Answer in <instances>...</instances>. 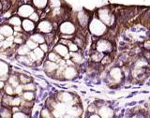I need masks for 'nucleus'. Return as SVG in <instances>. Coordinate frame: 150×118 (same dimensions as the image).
<instances>
[{
	"mask_svg": "<svg viewBox=\"0 0 150 118\" xmlns=\"http://www.w3.org/2000/svg\"><path fill=\"white\" fill-rule=\"evenodd\" d=\"M98 19L106 25H112L115 23V17L114 13L108 7L100 8L98 9Z\"/></svg>",
	"mask_w": 150,
	"mask_h": 118,
	"instance_id": "f257e3e1",
	"label": "nucleus"
},
{
	"mask_svg": "<svg viewBox=\"0 0 150 118\" xmlns=\"http://www.w3.org/2000/svg\"><path fill=\"white\" fill-rule=\"evenodd\" d=\"M89 30L92 33L93 35L95 36H101L106 32L107 29V25H104L100 19L97 17H93L91 18L90 22H89Z\"/></svg>",
	"mask_w": 150,
	"mask_h": 118,
	"instance_id": "f03ea898",
	"label": "nucleus"
},
{
	"mask_svg": "<svg viewBox=\"0 0 150 118\" xmlns=\"http://www.w3.org/2000/svg\"><path fill=\"white\" fill-rule=\"evenodd\" d=\"M35 11V8L30 4H23L22 6L18 8L17 11V15L20 16L21 18L26 19L29 18L30 15Z\"/></svg>",
	"mask_w": 150,
	"mask_h": 118,
	"instance_id": "7ed1b4c3",
	"label": "nucleus"
},
{
	"mask_svg": "<svg viewBox=\"0 0 150 118\" xmlns=\"http://www.w3.org/2000/svg\"><path fill=\"white\" fill-rule=\"evenodd\" d=\"M59 31L63 35H73L76 31V26L72 22L65 21L59 25Z\"/></svg>",
	"mask_w": 150,
	"mask_h": 118,
	"instance_id": "20e7f679",
	"label": "nucleus"
},
{
	"mask_svg": "<svg viewBox=\"0 0 150 118\" xmlns=\"http://www.w3.org/2000/svg\"><path fill=\"white\" fill-rule=\"evenodd\" d=\"M37 29L41 34H48V33H51L54 29L53 23H51L49 20H41L38 23Z\"/></svg>",
	"mask_w": 150,
	"mask_h": 118,
	"instance_id": "39448f33",
	"label": "nucleus"
},
{
	"mask_svg": "<svg viewBox=\"0 0 150 118\" xmlns=\"http://www.w3.org/2000/svg\"><path fill=\"white\" fill-rule=\"evenodd\" d=\"M76 19L80 25L82 27H86L89 25V22L91 20V15H89L88 12L86 11H81L77 12Z\"/></svg>",
	"mask_w": 150,
	"mask_h": 118,
	"instance_id": "423d86ee",
	"label": "nucleus"
},
{
	"mask_svg": "<svg viewBox=\"0 0 150 118\" xmlns=\"http://www.w3.org/2000/svg\"><path fill=\"white\" fill-rule=\"evenodd\" d=\"M44 55H45V53L40 48V47H37L36 49L31 51L30 53L28 54V56H29V58L33 61V62L40 61L41 59L44 58Z\"/></svg>",
	"mask_w": 150,
	"mask_h": 118,
	"instance_id": "0eeeda50",
	"label": "nucleus"
},
{
	"mask_svg": "<svg viewBox=\"0 0 150 118\" xmlns=\"http://www.w3.org/2000/svg\"><path fill=\"white\" fill-rule=\"evenodd\" d=\"M22 28L23 30L26 33H31L33 31H35L36 29V23L35 22L31 21L29 18L23 19L22 22Z\"/></svg>",
	"mask_w": 150,
	"mask_h": 118,
	"instance_id": "6e6552de",
	"label": "nucleus"
},
{
	"mask_svg": "<svg viewBox=\"0 0 150 118\" xmlns=\"http://www.w3.org/2000/svg\"><path fill=\"white\" fill-rule=\"evenodd\" d=\"M112 50V45L108 40H100L97 43V51L100 53H106Z\"/></svg>",
	"mask_w": 150,
	"mask_h": 118,
	"instance_id": "1a4fd4ad",
	"label": "nucleus"
},
{
	"mask_svg": "<svg viewBox=\"0 0 150 118\" xmlns=\"http://www.w3.org/2000/svg\"><path fill=\"white\" fill-rule=\"evenodd\" d=\"M54 52H55V53L57 54L58 55H60L61 57H66V58L69 57V48L66 45H64V44L59 43L56 46H54Z\"/></svg>",
	"mask_w": 150,
	"mask_h": 118,
	"instance_id": "9d476101",
	"label": "nucleus"
},
{
	"mask_svg": "<svg viewBox=\"0 0 150 118\" xmlns=\"http://www.w3.org/2000/svg\"><path fill=\"white\" fill-rule=\"evenodd\" d=\"M13 27L9 25H3L0 26V34H2L5 37H9L13 34Z\"/></svg>",
	"mask_w": 150,
	"mask_h": 118,
	"instance_id": "9b49d317",
	"label": "nucleus"
},
{
	"mask_svg": "<svg viewBox=\"0 0 150 118\" xmlns=\"http://www.w3.org/2000/svg\"><path fill=\"white\" fill-rule=\"evenodd\" d=\"M77 74V71L76 69H75L73 67H68L64 69L63 71V77L65 79H68V80H70V79H73L75 76H76Z\"/></svg>",
	"mask_w": 150,
	"mask_h": 118,
	"instance_id": "f8f14e48",
	"label": "nucleus"
},
{
	"mask_svg": "<svg viewBox=\"0 0 150 118\" xmlns=\"http://www.w3.org/2000/svg\"><path fill=\"white\" fill-rule=\"evenodd\" d=\"M44 69L47 73H52L58 69V65H57V63H54V62H52V61L47 60L44 63Z\"/></svg>",
	"mask_w": 150,
	"mask_h": 118,
	"instance_id": "ddd939ff",
	"label": "nucleus"
},
{
	"mask_svg": "<svg viewBox=\"0 0 150 118\" xmlns=\"http://www.w3.org/2000/svg\"><path fill=\"white\" fill-rule=\"evenodd\" d=\"M32 6L37 9H44L48 7L49 0H31Z\"/></svg>",
	"mask_w": 150,
	"mask_h": 118,
	"instance_id": "4468645a",
	"label": "nucleus"
},
{
	"mask_svg": "<svg viewBox=\"0 0 150 118\" xmlns=\"http://www.w3.org/2000/svg\"><path fill=\"white\" fill-rule=\"evenodd\" d=\"M110 76L115 80V82H119L122 78V71L119 68H112L110 70Z\"/></svg>",
	"mask_w": 150,
	"mask_h": 118,
	"instance_id": "2eb2a0df",
	"label": "nucleus"
},
{
	"mask_svg": "<svg viewBox=\"0 0 150 118\" xmlns=\"http://www.w3.org/2000/svg\"><path fill=\"white\" fill-rule=\"evenodd\" d=\"M30 39L33 41H35L36 43H38V44H42V43H44V42H45V37L42 35L41 33H40V32L33 34L30 37Z\"/></svg>",
	"mask_w": 150,
	"mask_h": 118,
	"instance_id": "dca6fc26",
	"label": "nucleus"
},
{
	"mask_svg": "<svg viewBox=\"0 0 150 118\" xmlns=\"http://www.w3.org/2000/svg\"><path fill=\"white\" fill-rule=\"evenodd\" d=\"M22 19L20 16L15 15V16H11V18L8 19V25L11 26H20L22 25Z\"/></svg>",
	"mask_w": 150,
	"mask_h": 118,
	"instance_id": "f3484780",
	"label": "nucleus"
},
{
	"mask_svg": "<svg viewBox=\"0 0 150 118\" xmlns=\"http://www.w3.org/2000/svg\"><path fill=\"white\" fill-rule=\"evenodd\" d=\"M63 1L62 0H49L48 1V8L50 9H54L63 7Z\"/></svg>",
	"mask_w": 150,
	"mask_h": 118,
	"instance_id": "a211bd4d",
	"label": "nucleus"
},
{
	"mask_svg": "<svg viewBox=\"0 0 150 118\" xmlns=\"http://www.w3.org/2000/svg\"><path fill=\"white\" fill-rule=\"evenodd\" d=\"M98 114L102 116V118H111L112 116V111L108 107H102L98 111Z\"/></svg>",
	"mask_w": 150,
	"mask_h": 118,
	"instance_id": "6ab92c4d",
	"label": "nucleus"
},
{
	"mask_svg": "<svg viewBox=\"0 0 150 118\" xmlns=\"http://www.w3.org/2000/svg\"><path fill=\"white\" fill-rule=\"evenodd\" d=\"M30 52H31V50L28 48L25 44L19 46V48L17 49V54L19 55H28V54H29Z\"/></svg>",
	"mask_w": 150,
	"mask_h": 118,
	"instance_id": "aec40b11",
	"label": "nucleus"
},
{
	"mask_svg": "<svg viewBox=\"0 0 150 118\" xmlns=\"http://www.w3.org/2000/svg\"><path fill=\"white\" fill-rule=\"evenodd\" d=\"M48 60L54 63H60L62 59H61V56L58 55L55 52H52V53L48 54Z\"/></svg>",
	"mask_w": 150,
	"mask_h": 118,
	"instance_id": "412c9836",
	"label": "nucleus"
},
{
	"mask_svg": "<svg viewBox=\"0 0 150 118\" xmlns=\"http://www.w3.org/2000/svg\"><path fill=\"white\" fill-rule=\"evenodd\" d=\"M8 82L12 87H17L19 85V83H20L19 75H11V76L8 78Z\"/></svg>",
	"mask_w": 150,
	"mask_h": 118,
	"instance_id": "4be33fe9",
	"label": "nucleus"
},
{
	"mask_svg": "<svg viewBox=\"0 0 150 118\" xmlns=\"http://www.w3.org/2000/svg\"><path fill=\"white\" fill-rule=\"evenodd\" d=\"M59 100L61 101L67 103V102H70V101H71L73 100V98L69 93H61V94H59Z\"/></svg>",
	"mask_w": 150,
	"mask_h": 118,
	"instance_id": "5701e85b",
	"label": "nucleus"
},
{
	"mask_svg": "<svg viewBox=\"0 0 150 118\" xmlns=\"http://www.w3.org/2000/svg\"><path fill=\"white\" fill-rule=\"evenodd\" d=\"M70 56H71V60L73 61L74 63H76V64L82 63L83 57H82V54H81L75 53V52L73 53V52H71V53H70Z\"/></svg>",
	"mask_w": 150,
	"mask_h": 118,
	"instance_id": "b1692460",
	"label": "nucleus"
},
{
	"mask_svg": "<svg viewBox=\"0 0 150 118\" xmlns=\"http://www.w3.org/2000/svg\"><path fill=\"white\" fill-rule=\"evenodd\" d=\"M8 71V67L6 63L4 62H0V77L6 75Z\"/></svg>",
	"mask_w": 150,
	"mask_h": 118,
	"instance_id": "393cba45",
	"label": "nucleus"
},
{
	"mask_svg": "<svg viewBox=\"0 0 150 118\" xmlns=\"http://www.w3.org/2000/svg\"><path fill=\"white\" fill-rule=\"evenodd\" d=\"M23 97L25 100L31 101L34 98V93H33V91H25L23 94Z\"/></svg>",
	"mask_w": 150,
	"mask_h": 118,
	"instance_id": "a878e982",
	"label": "nucleus"
},
{
	"mask_svg": "<svg viewBox=\"0 0 150 118\" xmlns=\"http://www.w3.org/2000/svg\"><path fill=\"white\" fill-rule=\"evenodd\" d=\"M103 57V54L102 53H100V52H96V53H94L91 56V58L93 61H95V62H98V61H100Z\"/></svg>",
	"mask_w": 150,
	"mask_h": 118,
	"instance_id": "bb28decb",
	"label": "nucleus"
},
{
	"mask_svg": "<svg viewBox=\"0 0 150 118\" xmlns=\"http://www.w3.org/2000/svg\"><path fill=\"white\" fill-rule=\"evenodd\" d=\"M25 45L28 47V48H29L30 50H34V49H36L37 48V47H38V45H39V44H38V43H36V42L35 41H33L31 39H29V40H28L26 42H25Z\"/></svg>",
	"mask_w": 150,
	"mask_h": 118,
	"instance_id": "cd10ccee",
	"label": "nucleus"
},
{
	"mask_svg": "<svg viewBox=\"0 0 150 118\" xmlns=\"http://www.w3.org/2000/svg\"><path fill=\"white\" fill-rule=\"evenodd\" d=\"M23 90H25V91H34L36 88L35 84L33 83H28L26 84H23Z\"/></svg>",
	"mask_w": 150,
	"mask_h": 118,
	"instance_id": "c85d7f7f",
	"label": "nucleus"
},
{
	"mask_svg": "<svg viewBox=\"0 0 150 118\" xmlns=\"http://www.w3.org/2000/svg\"><path fill=\"white\" fill-rule=\"evenodd\" d=\"M19 80H20V83L22 84H26L28 83H30V81H31L30 78H28V77H26V75H23V74L19 75Z\"/></svg>",
	"mask_w": 150,
	"mask_h": 118,
	"instance_id": "c756f323",
	"label": "nucleus"
},
{
	"mask_svg": "<svg viewBox=\"0 0 150 118\" xmlns=\"http://www.w3.org/2000/svg\"><path fill=\"white\" fill-rule=\"evenodd\" d=\"M68 48H69V52H73V53H74V52L78 51V45L73 43V42H71V41H69V43L68 44Z\"/></svg>",
	"mask_w": 150,
	"mask_h": 118,
	"instance_id": "7c9ffc66",
	"label": "nucleus"
},
{
	"mask_svg": "<svg viewBox=\"0 0 150 118\" xmlns=\"http://www.w3.org/2000/svg\"><path fill=\"white\" fill-rule=\"evenodd\" d=\"M5 92H6V94L8 96H11V95H13L14 93H15L13 87L11 85V84H8V85L6 86V88H5Z\"/></svg>",
	"mask_w": 150,
	"mask_h": 118,
	"instance_id": "2f4dec72",
	"label": "nucleus"
},
{
	"mask_svg": "<svg viewBox=\"0 0 150 118\" xmlns=\"http://www.w3.org/2000/svg\"><path fill=\"white\" fill-rule=\"evenodd\" d=\"M29 19L31 21H33V22H39V20H40V15L39 14H38L36 11H34L33 12L31 15H30V17H29Z\"/></svg>",
	"mask_w": 150,
	"mask_h": 118,
	"instance_id": "473e14b6",
	"label": "nucleus"
},
{
	"mask_svg": "<svg viewBox=\"0 0 150 118\" xmlns=\"http://www.w3.org/2000/svg\"><path fill=\"white\" fill-rule=\"evenodd\" d=\"M2 118H11V112L7 109H4V112L1 114Z\"/></svg>",
	"mask_w": 150,
	"mask_h": 118,
	"instance_id": "72a5a7b5",
	"label": "nucleus"
},
{
	"mask_svg": "<svg viewBox=\"0 0 150 118\" xmlns=\"http://www.w3.org/2000/svg\"><path fill=\"white\" fill-rule=\"evenodd\" d=\"M20 104V98H14L11 100V105L12 106H19Z\"/></svg>",
	"mask_w": 150,
	"mask_h": 118,
	"instance_id": "f704fd0d",
	"label": "nucleus"
},
{
	"mask_svg": "<svg viewBox=\"0 0 150 118\" xmlns=\"http://www.w3.org/2000/svg\"><path fill=\"white\" fill-rule=\"evenodd\" d=\"M23 41H25V40L22 39V37H16L13 39V42L15 44H23Z\"/></svg>",
	"mask_w": 150,
	"mask_h": 118,
	"instance_id": "c9c22d12",
	"label": "nucleus"
},
{
	"mask_svg": "<svg viewBox=\"0 0 150 118\" xmlns=\"http://www.w3.org/2000/svg\"><path fill=\"white\" fill-rule=\"evenodd\" d=\"M40 48L42 51H43L44 53H47V52L49 51V45L44 42V43H42V44H40Z\"/></svg>",
	"mask_w": 150,
	"mask_h": 118,
	"instance_id": "e433bc0d",
	"label": "nucleus"
},
{
	"mask_svg": "<svg viewBox=\"0 0 150 118\" xmlns=\"http://www.w3.org/2000/svg\"><path fill=\"white\" fill-rule=\"evenodd\" d=\"M13 118H27V117L23 112H16V114H13Z\"/></svg>",
	"mask_w": 150,
	"mask_h": 118,
	"instance_id": "4c0bfd02",
	"label": "nucleus"
},
{
	"mask_svg": "<svg viewBox=\"0 0 150 118\" xmlns=\"http://www.w3.org/2000/svg\"><path fill=\"white\" fill-rule=\"evenodd\" d=\"M42 117H43V118H52L50 112L47 111V110H43V111H42Z\"/></svg>",
	"mask_w": 150,
	"mask_h": 118,
	"instance_id": "58836bf2",
	"label": "nucleus"
},
{
	"mask_svg": "<svg viewBox=\"0 0 150 118\" xmlns=\"http://www.w3.org/2000/svg\"><path fill=\"white\" fill-rule=\"evenodd\" d=\"M22 25H20V26H14L13 27V30L14 31H16V32H22L23 30H22V27H21Z\"/></svg>",
	"mask_w": 150,
	"mask_h": 118,
	"instance_id": "ea45409f",
	"label": "nucleus"
},
{
	"mask_svg": "<svg viewBox=\"0 0 150 118\" xmlns=\"http://www.w3.org/2000/svg\"><path fill=\"white\" fill-rule=\"evenodd\" d=\"M144 47L146 49H150V42L147 41V42H145V44H144Z\"/></svg>",
	"mask_w": 150,
	"mask_h": 118,
	"instance_id": "a19ab883",
	"label": "nucleus"
},
{
	"mask_svg": "<svg viewBox=\"0 0 150 118\" xmlns=\"http://www.w3.org/2000/svg\"><path fill=\"white\" fill-rule=\"evenodd\" d=\"M5 86V83L3 81H0V89H2Z\"/></svg>",
	"mask_w": 150,
	"mask_h": 118,
	"instance_id": "79ce46f5",
	"label": "nucleus"
},
{
	"mask_svg": "<svg viewBox=\"0 0 150 118\" xmlns=\"http://www.w3.org/2000/svg\"><path fill=\"white\" fill-rule=\"evenodd\" d=\"M3 40H5V37L2 34H0V42H2Z\"/></svg>",
	"mask_w": 150,
	"mask_h": 118,
	"instance_id": "37998d69",
	"label": "nucleus"
},
{
	"mask_svg": "<svg viewBox=\"0 0 150 118\" xmlns=\"http://www.w3.org/2000/svg\"><path fill=\"white\" fill-rule=\"evenodd\" d=\"M3 9V4H2V1H0V11Z\"/></svg>",
	"mask_w": 150,
	"mask_h": 118,
	"instance_id": "c03bdc74",
	"label": "nucleus"
},
{
	"mask_svg": "<svg viewBox=\"0 0 150 118\" xmlns=\"http://www.w3.org/2000/svg\"><path fill=\"white\" fill-rule=\"evenodd\" d=\"M65 118H74V117H73V116H71V114H69V115L65 116Z\"/></svg>",
	"mask_w": 150,
	"mask_h": 118,
	"instance_id": "a18cd8bd",
	"label": "nucleus"
},
{
	"mask_svg": "<svg viewBox=\"0 0 150 118\" xmlns=\"http://www.w3.org/2000/svg\"><path fill=\"white\" fill-rule=\"evenodd\" d=\"M90 118H100V117H98V115H92V116H91Z\"/></svg>",
	"mask_w": 150,
	"mask_h": 118,
	"instance_id": "49530a36",
	"label": "nucleus"
},
{
	"mask_svg": "<svg viewBox=\"0 0 150 118\" xmlns=\"http://www.w3.org/2000/svg\"><path fill=\"white\" fill-rule=\"evenodd\" d=\"M2 46H3V42H0V48H1Z\"/></svg>",
	"mask_w": 150,
	"mask_h": 118,
	"instance_id": "de8ad7c7",
	"label": "nucleus"
}]
</instances>
